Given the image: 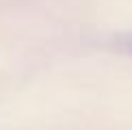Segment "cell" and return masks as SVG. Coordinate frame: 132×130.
<instances>
[{
  "label": "cell",
  "instance_id": "cell-1",
  "mask_svg": "<svg viewBox=\"0 0 132 130\" xmlns=\"http://www.w3.org/2000/svg\"><path fill=\"white\" fill-rule=\"evenodd\" d=\"M113 46L117 48L119 52L132 56V32H121V35H117L113 39Z\"/></svg>",
  "mask_w": 132,
  "mask_h": 130
}]
</instances>
